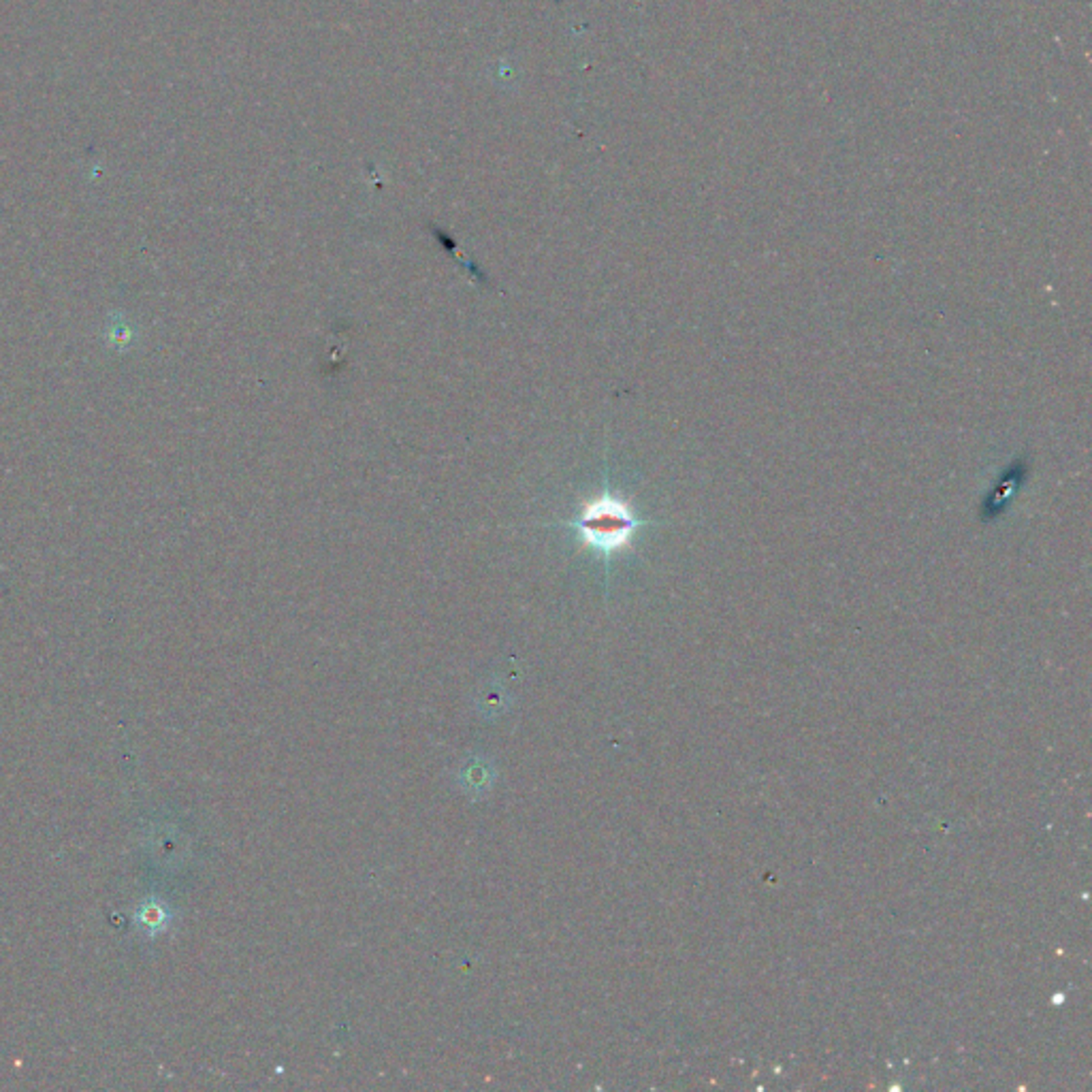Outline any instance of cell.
Here are the masks:
<instances>
[{"mask_svg":"<svg viewBox=\"0 0 1092 1092\" xmlns=\"http://www.w3.org/2000/svg\"><path fill=\"white\" fill-rule=\"evenodd\" d=\"M464 773H465L464 786L468 787L470 792H474V790L476 792H484V790H489V786L493 783V770L489 768V766L484 764V762L478 764V766H476V762H472V766H468V768H465Z\"/></svg>","mask_w":1092,"mask_h":1092,"instance_id":"obj_2","label":"cell"},{"mask_svg":"<svg viewBox=\"0 0 1092 1092\" xmlns=\"http://www.w3.org/2000/svg\"><path fill=\"white\" fill-rule=\"evenodd\" d=\"M642 525L645 521L628 502L615 493L602 491L600 496L583 504L572 527L578 532L584 546L597 555L610 557L632 545L634 536Z\"/></svg>","mask_w":1092,"mask_h":1092,"instance_id":"obj_1","label":"cell"}]
</instances>
